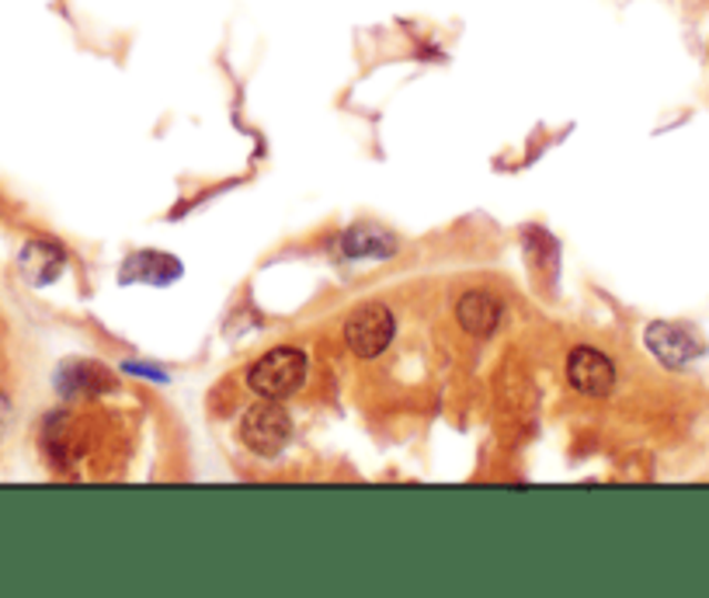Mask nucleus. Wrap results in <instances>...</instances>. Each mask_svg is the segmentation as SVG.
I'll return each instance as SVG.
<instances>
[{
  "instance_id": "ddd939ff",
  "label": "nucleus",
  "mask_w": 709,
  "mask_h": 598,
  "mask_svg": "<svg viewBox=\"0 0 709 598\" xmlns=\"http://www.w3.org/2000/svg\"><path fill=\"white\" fill-rule=\"evenodd\" d=\"M8 418H11V404H8V397H4V394H0V432H4Z\"/></svg>"
},
{
  "instance_id": "1a4fd4ad",
  "label": "nucleus",
  "mask_w": 709,
  "mask_h": 598,
  "mask_svg": "<svg viewBox=\"0 0 709 598\" xmlns=\"http://www.w3.org/2000/svg\"><path fill=\"white\" fill-rule=\"evenodd\" d=\"M109 369L98 366V362H67L57 376V389L67 401H84V397H98L101 389H109Z\"/></svg>"
},
{
  "instance_id": "9b49d317",
  "label": "nucleus",
  "mask_w": 709,
  "mask_h": 598,
  "mask_svg": "<svg viewBox=\"0 0 709 598\" xmlns=\"http://www.w3.org/2000/svg\"><path fill=\"white\" fill-rule=\"evenodd\" d=\"M45 453L52 456V463H70L77 459V422L70 418V414H57V418L45 422Z\"/></svg>"
},
{
  "instance_id": "f257e3e1",
  "label": "nucleus",
  "mask_w": 709,
  "mask_h": 598,
  "mask_svg": "<svg viewBox=\"0 0 709 598\" xmlns=\"http://www.w3.org/2000/svg\"><path fill=\"white\" fill-rule=\"evenodd\" d=\"M303 379H306V355L303 348H293V345L272 348L247 369V386L265 401H282L288 394H296Z\"/></svg>"
},
{
  "instance_id": "0eeeda50",
  "label": "nucleus",
  "mask_w": 709,
  "mask_h": 598,
  "mask_svg": "<svg viewBox=\"0 0 709 598\" xmlns=\"http://www.w3.org/2000/svg\"><path fill=\"white\" fill-rule=\"evenodd\" d=\"M181 278V262L164 251H136L133 257H125V265L119 272V282H146V285H171Z\"/></svg>"
},
{
  "instance_id": "f03ea898",
  "label": "nucleus",
  "mask_w": 709,
  "mask_h": 598,
  "mask_svg": "<svg viewBox=\"0 0 709 598\" xmlns=\"http://www.w3.org/2000/svg\"><path fill=\"white\" fill-rule=\"evenodd\" d=\"M241 438L251 453L272 459L288 446V438H293V418H288V411L278 401L254 404L241 418Z\"/></svg>"
},
{
  "instance_id": "f8f14e48",
  "label": "nucleus",
  "mask_w": 709,
  "mask_h": 598,
  "mask_svg": "<svg viewBox=\"0 0 709 598\" xmlns=\"http://www.w3.org/2000/svg\"><path fill=\"white\" fill-rule=\"evenodd\" d=\"M125 373H140V376H146V379H168V376H164V369L140 366V362H129V366H125Z\"/></svg>"
},
{
  "instance_id": "39448f33",
  "label": "nucleus",
  "mask_w": 709,
  "mask_h": 598,
  "mask_svg": "<svg viewBox=\"0 0 709 598\" xmlns=\"http://www.w3.org/2000/svg\"><path fill=\"white\" fill-rule=\"evenodd\" d=\"M567 379L585 397H609L616 386V366L609 355L585 345L567 355Z\"/></svg>"
},
{
  "instance_id": "9d476101",
  "label": "nucleus",
  "mask_w": 709,
  "mask_h": 598,
  "mask_svg": "<svg viewBox=\"0 0 709 598\" xmlns=\"http://www.w3.org/2000/svg\"><path fill=\"white\" fill-rule=\"evenodd\" d=\"M341 251H345V257H352V262H365V257H389L397 251V241H393L389 233H383L379 226L362 223V226L345 230Z\"/></svg>"
},
{
  "instance_id": "20e7f679",
  "label": "nucleus",
  "mask_w": 709,
  "mask_h": 598,
  "mask_svg": "<svg viewBox=\"0 0 709 598\" xmlns=\"http://www.w3.org/2000/svg\"><path fill=\"white\" fill-rule=\"evenodd\" d=\"M644 345L650 348V355L668 369H681L689 366L692 358H699L706 352V345L699 342V334L686 324H671V321H654L644 331Z\"/></svg>"
},
{
  "instance_id": "7ed1b4c3",
  "label": "nucleus",
  "mask_w": 709,
  "mask_h": 598,
  "mask_svg": "<svg viewBox=\"0 0 709 598\" xmlns=\"http://www.w3.org/2000/svg\"><path fill=\"white\" fill-rule=\"evenodd\" d=\"M393 334H397V321L383 303H362L345 321V342L358 358H379L389 348Z\"/></svg>"
},
{
  "instance_id": "6e6552de",
  "label": "nucleus",
  "mask_w": 709,
  "mask_h": 598,
  "mask_svg": "<svg viewBox=\"0 0 709 598\" xmlns=\"http://www.w3.org/2000/svg\"><path fill=\"white\" fill-rule=\"evenodd\" d=\"M63 265H67V254L60 244H49V241H32L21 247V257H18V268L24 275V282L32 285H49L57 282L63 275Z\"/></svg>"
},
{
  "instance_id": "423d86ee",
  "label": "nucleus",
  "mask_w": 709,
  "mask_h": 598,
  "mask_svg": "<svg viewBox=\"0 0 709 598\" xmlns=\"http://www.w3.org/2000/svg\"><path fill=\"white\" fill-rule=\"evenodd\" d=\"M456 321L469 337H490L502 324V300L490 290H469L456 303Z\"/></svg>"
}]
</instances>
